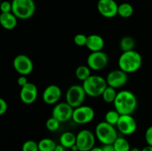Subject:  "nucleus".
<instances>
[{
	"label": "nucleus",
	"mask_w": 152,
	"mask_h": 151,
	"mask_svg": "<svg viewBox=\"0 0 152 151\" xmlns=\"http://www.w3.org/2000/svg\"><path fill=\"white\" fill-rule=\"evenodd\" d=\"M1 13H10L12 12V3L9 1H2L0 4Z\"/></svg>",
	"instance_id": "obj_30"
},
{
	"label": "nucleus",
	"mask_w": 152,
	"mask_h": 151,
	"mask_svg": "<svg viewBox=\"0 0 152 151\" xmlns=\"http://www.w3.org/2000/svg\"><path fill=\"white\" fill-rule=\"evenodd\" d=\"M116 126L119 131L126 136L132 135L137 129V123L136 119L132 115H120Z\"/></svg>",
	"instance_id": "obj_11"
},
{
	"label": "nucleus",
	"mask_w": 152,
	"mask_h": 151,
	"mask_svg": "<svg viewBox=\"0 0 152 151\" xmlns=\"http://www.w3.org/2000/svg\"><path fill=\"white\" fill-rule=\"evenodd\" d=\"M116 90L117 89L108 86L101 96L104 102L106 103H114L117 95V92Z\"/></svg>",
	"instance_id": "obj_24"
},
{
	"label": "nucleus",
	"mask_w": 152,
	"mask_h": 151,
	"mask_svg": "<svg viewBox=\"0 0 152 151\" xmlns=\"http://www.w3.org/2000/svg\"><path fill=\"white\" fill-rule=\"evenodd\" d=\"M118 5L115 0H99L97 2V10L103 17L111 19L117 15Z\"/></svg>",
	"instance_id": "obj_14"
},
{
	"label": "nucleus",
	"mask_w": 152,
	"mask_h": 151,
	"mask_svg": "<svg viewBox=\"0 0 152 151\" xmlns=\"http://www.w3.org/2000/svg\"><path fill=\"white\" fill-rule=\"evenodd\" d=\"M82 85L86 95L94 98L102 96L105 89L108 87L106 79L97 75H91L86 81H83Z\"/></svg>",
	"instance_id": "obj_3"
},
{
	"label": "nucleus",
	"mask_w": 152,
	"mask_h": 151,
	"mask_svg": "<svg viewBox=\"0 0 152 151\" xmlns=\"http://www.w3.org/2000/svg\"><path fill=\"white\" fill-rule=\"evenodd\" d=\"M130 151H141V150L138 147H133V148H131Z\"/></svg>",
	"instance_id": "obj_39"
},
{
	"label": "nucleus",
	"mask_w": 152,
	"mask_h": 151,
	"mask_svg": "<svg viewBox=\"0 0 152 151\" xmlns=\"http://www.w3.org/2000/svg\"><path fill=\"white\" fill-rule=\"evenodd\" d=\"M74 108L66 102L56 104L52 110V116L59 122H65L72 118Z\"/></svg>",
	"instance_id": "obj_12"
},
{
	"label": "nucleus",
	"mask_w": 152,
	"mask_h": 151,
	"mask_svg": "<svg viewBox=\"0 0 152 151\" xmlns=\"http://www.w3.org/2000/svg\"><path fill=\"white\" fill-rule=\"evenodd\" d=\"M1 1H1V0H0V4H1Z\"/></svg>",
	"instance_id": "obj_40"
},
{
	"label": "nucleus",
	"mask_w": 152,
	"mask_h": 151,
	"mask_svg": "<svg viewBox=\"0 0 152 151\" xmlns=\"http://www.w3.org/2000/svg\"><path fill=\"white\" fill-rule=\"evenodd\" d=\"M76 142H77V136L74 133H73L72 132H65L59 137V143L65 149L66 148L71 149V147L76 144Z\"/></svg>",
	"instance_id": "obj_19"
},
{
	"label": "nucleus",
	"mask_w": 152,
	"mask_h": 151,
	"mask_svg": "<svg viewBox=\"0 0 152 151\" xmlns=\"http://www.w3.org/2000/svg\"><path fill=\"white\" fill-rule=\"evenodd\" d=\"M56 146V142L49 138H44L38 142L39 151H54Z\"/></svg>",
	"instance_id": "obj_21"
},
{
	"label": "nucleus",
	"mask_w": 152,
	"mask_h": 151,
	"mask_svg": "<svg viewBox=\"0 0 152 151\" xmlns=\"http://www.w3.org/2000/svg\"><path fill=\"white\" fill-rule=\"evenodd\" d=\"M87 37L88 36H86L83 33H79L74 36V41L76 45L79 46V47H83V46L86 45V42H87Z\"/></svg>",
	"instance_id": "obj_29"
},
{
	"label": "nucleus",
	"mask_w": 152,
	"mask_h": 151,
	"mask_svg": "<svg viewBox=\"0 0 152 151\" xmlns=\"http://www.w3.org/2000/svg\"><path fill=\"white\" fill-rule=\"evenodd\" d=\"M7 110V104L2 98H0V115H4Z\"/></svg>",
	"instance_id": "obj_32"
},
{
	"label": "nucleus",
	"mask_w": 152,
	"mask_h": 151,
	"mask_svg": "<svg viewBox=\"0 0 152 151\" xmlns=\"http://www.w3.org/2000/svg\"><path fill=\"white\" fill-rule=\"evenodd\" d=\"M62 96V90L56 84H50L44 90L42 100L47 105H56Z\"/></svg>",
	"instance_id": "obj_16"
},
{
	"label": "nucleus",
	"mask_w": 152,
	"mask_h": 151,
	"mask_svg": "<svg viewBox=\"0 0 152 151\" xmlns=\"http://www.w3.org/2000/svg\"><path fill=\"white\" fill-rule=\"evenodd\" d=\"M120 114L114 110H108V112L105 113V121H106L108 124H111V125L116 126L117 125V122L119 121V118L120 117Z\"/></svg>",
	"instance_id": "obj_26"
},
{
	"label": "nucleus",
	"mask_w": 152,
	"mask_h": 151,
	"mask_svg": "<svg viewBox=\"0 0 152 151\" xmlns=\"http://www.w3.org/2000/svg\"><path fill=\"white\" fill-rule=\"evenodd\" d=\"M114 105L120 115H132L137 107V99L130 90H121L117 93Z\"/></svg>",
	"instance_id": "obj_1"
},
{
	"label": "nucleus",
	"mask_w": 152,
	"mask_h": 151,
	"mask_svg": "<svg viewBox=\"0 0 152 151\" xmlns=\"http://www.w3.org/2000/svg\"><path fill=\"white\" fill-rule=\"evenodd\" d=\"M134 39L131 36H124L123 38H121V40L120 41V47L123 52H126L134 50Z\"/></svg>",
	"instance_id": "obj_25"
},
{
	"label": "nucleus",
	"mask_w": 152,
	"mask_h": 151,
	"mask_svg": "<svg viewBox=\"0 0 152 151\" xmlns=\"http://www.w3.org/2000/svg\"><path fill=\"white\" fill-rule=\"evenodd\" d=\"M96 143V136L91 130H82L77 133L76 144L80 151H90Z\"/></svg>",
	"instance_id": "obj_8"
},
{
	"label": "nucleus",
	"mask_w": 152,
	"mask_h": 151,
	"mask_svg": "<svg viewBox=\"0 0 152 151\" xmlns=\"http://www.w3.org/2000/svg\"><path fill=\"white\" fill-rule=\"evenodd\" d=\"M115 151H130L131 146L129 141L124 137L118 136L113 143Z\"/></svg>",
	"instance_id": "obj_22"
},
{
	"label": "nucleus",
	"mask_w": 152,
	"mask_h": 151,
	"mask_svg": "<svg viewBox=\"0 0 152 151\" xmlns=\"http://www.w3.org/2000/svg\"><path fill=\"white\" fill-rule=\"evenodd\" d=\"M22 151H39L38 143L34 140H27L22 144Z\"/></svg>",
	"instance_id": "obj_28"
},
{
	"label": "nucleus",
	"mask_w": 152,
	"mask_h": 151,
	"mask_svg": "<svg viewBox=\"0 0 152 151\" xmlns=\"http://www.w3.org/2000/svg\"><path fill=\"white\" fill-rule=\"evenodd\" d=\"M95 136L102 144H113L118 137L117 129L106 121L99 122L95 128Z\"/></svg>",
	"instance_id": "obj_4"
},
{
	"label": "nucleus",
	"mask_w": 152,
	"mask_h": 151,
	"mask_svg": "<svg viewBox=\"0 0 152 151\" xmlns=\"http://www.w3.org/2000/svg\"><path fill=\"white\" fill-rule=\"evenodd\" d=\"M95 117V111L91 107L81 105L74 108L72 120L77 124H86L93 121Z\"/></svg>",
	"instance_id": "obj_7"
},
{
	"label": "nucleus",
	"mask_w": 152,
	"mask_h": 151,
	"mask_svg": "<svg viewBox=\"0 0 152 151\" xmlns=\"http://www.w3.org/2000/svg\"><path fill=\"white\" fill-rule=\"evenodd\" d=\"M105 79L108 86L118 89L126 85L129 80V77H128V73L119 69L114 70L108 73Z\"/></svg>",
	"instance_id": "obj_13"
},
{
	"label": "nucleus",
	"mask_w": 152,
	"mask_h": 151,
	"mask_svg": "<svg viewBox=\"0 0 152 151\" xmlns=\"http://www.w3.org/2000/svg\"><path fill=\"white\" fill-rule=\"evenodd\" d=\"M142 57L139 52L134 50L123 52L118 59L119 69L126 73H133L140 69Z\"/></svg>",
	"instance_id": "obj_2"
},
{
	"label": "nucleus",
	"mask_w": 152,
	"mask_h": 151,
	"mask_svg": "<svg viewBox=\"0 0 152 151\" xmlns=\"http://www.w3.org/2000/svg\"><path fill=\"white\" fill-rule=\"evenodd\" d=\"M13 66L15 70L21 76H28L34 70V64L29 56L25 54H19L14 58Z\"/></svg>",
	"instance_id": "obj_10"
},
{
	"label": "nucleus",
	"mask_w": 152,
	"mask_h": 151,
	"mask_svg": "<svg viewBox=\"0 0 152 151\" xmlns=\"http://www.w3.org/2000/svg\"><path fill=\"white\" fill-rule=\"evenodd\" d=\"M19 97L20 100L25 105H31L35 102L38 97V89L37 85L29 81L26 85L21 87Z\"/></svg>",
	"instance_id": "obj_15"
},
{
	"label": "nucleus",
	"mask_w": 152,
	"mask_h": 151,
	"mask_svg": "<svg viewBox=\"0 0 152 151\" xmlns=\"http://www.w3.org/2000/svg\"><path fill=\"white\" fill-rule=\"evenodd\" d=\"M71 150H72V151H80V150H79L78 147L77 146V144H74V146L71 147Z\"/></svg>",
	"instance_id": "obj_38"
},
{
	"label": "nucleus",
	"mask_w": 152,
	"mask_h": 151,
	"mask_svg": "<svg viewBox=\"0 0 152 151\" xmlns=\"http://www.w3.org/2000/svg\"><path fill=\"white\" fill-rule=\"evenodd\" d=\"M12 13L19 19H28L35 13L34 0H12Z\"/></svg>",
	"instance_id": "obj_5"
},
{
	"label": "nucleus",
	"mask_w": 152,
	"mask_h": 151,
	"mask_svg": "<svg viewBox=\"0 0 152 151\" xmlns=\"http://www.w3.org/2000/svg\"><path fill=\"white\" fill-rule=\"evenodd\" d=\"M134 13V7L130 3L123 2L118 5V12L117 15L123 19L130 18Z\"/></svg>",
	"instance_id": "obj_20"
},
{
	"label": "nucleus",
	"mask_w": 152,
	"mask_h": 151,
	"mask_svg": "<svg viewBox=\"0 0 152 151\" xmlns=\"http://www.w3.org/2000/svg\"><path fill=\"white\" fill-rule=\"evenodd\" d=\"M108 55L102 50L91 52L88 56L87 65L91 70H102L108 65Z\"/></svg>",
	"instance_id": "obj_9"
},
{
	"label": "nucleus",
	"mask_w": 152,
	"mask_h": 151,
	"mask_svg": "<svg viewBox=\"0 0 152 151\" xmlns=\"http://www.w3.org/2000/svg\"><path fill=\"white\" fill-rule=\"evenodd\" d=\"M28 82H29V81H28L26 76H20L17 78V84L18 85L21 87L26 85Z\"/></svg>",
	"instance_id": "obj_33"
},
{
	"label": "nucleus",
	"mask_w": 152,
	"mask_h": 151,
	"mask_svg": "<svg viewBox=\"0 0 152 151\" xmlns=\"http://www.w3.org/2000/svg\"><path fill=\"white\" fill-rule=\"evenodd\" d=\"M54 151H65V148L59 144H56Z\"/></svg>",
	"instance_id": "obj_35"
},
{
	"label": "nucleus",
	"mask_w": 152,
	"mask_h": 151,
	"mask_svg": "<svg viewBox=\"0 0 152 151\" xmlns=\"http://www.w3.org/2000/svg\"><path fill=\"white\" fill-rule=\"evenodd\" d=\"M91 75V69L88 65H80L75 70L76 77L83 82L86 81Z\"/></svg>",
	"instance_id": "obj_23"
},
{
	"label": "nucleus",
	"mask_w": 152,
	"mask_h": 151,
	"mask_svg": "<svg viewBox=\"0 0 152 151\" xmlns=\"http://www.w3.org/2000/svg\"><path fill=\"white\" fill-rule=\"evenodd\" d=\"M141 151H152V146L147 144L146 146L144 147L141 150Z\"/></svg>",
	"instance_id": "obj_36"
},
{
	"label": "nucleus",
	"mask_w": 152,
	"mask_h": 151,
	"mask_svg": "<svg viewBox=\"0 0 152 151\" xmlns=\"http://www.w3.org/2000/svg\"><path fill=\"white\" fill-rule=\"evenodd\" d=\"M60 123L61 122H59L56 118L51 116L46 121V128H47L49 131L55 132L59 128V127H60Z\"/></svg>",
	"instance_id": "obj_27"
},
{
	"label": "nucleus",
	"mask_w": 152,
	"mask_h": 151,
	"mask_svg": "<svg viewBox=\"0 0 152 151\" xmlns=\"http://www.w3.org/2000/svg\"><path fill=\"white\" fill-rule=\"evenodd\" d=\"M105 46V41L98 34H91L88 36L86 47L91 52L101 51Z\"/></svg>",
	"instance_id": "obj_17"
},
{
	"label": "nucleus",
	"mask_w": 152,
	"mask_h": 151,
	"mask_svg": "<svg viewBox=\"0 0 152 151\" xmlns=\"http://www.w3.org/2000/svg\"><path fill=\"white\" fill-rule=\"evenodd\" d=\"M145 140L147 144L152 146V125L148 127L145 130Z\"/></svg>",
	"instance_id": "obj_31"
},
{
	"label": "nucleus",
	"mask_w": 152,
	"mask_h": 151,
	"mask_svg": "<svg viewBox=\"0 0 152 151\" xmlns=\"http://www.w3.org/2000/svg\"><path fill=\"white\" fill-rule=\"evenodd\" d=\"M87 96L83 85L74 84L68 89L65 95L66 102L73 108L83 105L86 96Z\"/></svg>",
	"instance_id": "obj_6"
},
{
	"label": "nucleus",
	"mask_w": 152,
	"mask_h": 151,
	"mask_svg": "<svg viewBox=\"0 0 152 151\" xmlns=\"http://www.w3.org/2000/svg\"><path fill=\"white\" fill-rule=\"evenodd\" d=\"M18 19L12 12L0 13V26L7 30H11L17 26Z\"/></svg>",
	"instance_id": "obj_18"
},
{
	"label": "nucleus",
	"mask_w": 152,
	"mask_h": 151,
	"mask_svg": "<svg viewBox=\"0 0 152 151\" xmlns=\"http://www.w3.org/2000/svg\"><path fill=\"white\" fill-rule=\"evenodd\" d=\"M90 151H103L102 150V147H94Z\"/></svg>",
	"instance_id": "obj_37"
},
{
	"label": "nucleus",
	"mask_w": 152,
	"mask_h": 151,
	"mask_svg": "<svg viewBox=\"0 0 152 151\" xmlns=\"http://www.w3.org/2000/svg\"><path fill=\"white\" fill-rule=\"evenodd\" d=\"M102 150H103V151H115L113 144H103V146H102Z\"/></svg>",
	"instance_id": "obj_34"
}]
</instances>
